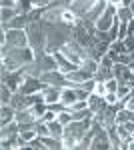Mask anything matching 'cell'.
Here are the masks:
<instances>
[{
  "instance_id": "7402d4cb",
  "label": "cell",
  "mask_w": 134,
  "mask_h": 150,
  "mask_svg": "<svg viewBox=\"0 0 134 150\" xmlns=\"http://www.w3.org/2000/svg\"><path fill=\"white\" fill-rule=\"evenodd\" d=\"M34 8L32 0H16V12L18 14H28Z\"/></svg>"
},
{
  "instance_id": "cb8c5ba5",
  "label": "cell",
  "mask_w": 134,
  "mask_h": 150,
  "mask_svg": "<svg viewBox=\"0 0 134 150\" xmlns=\"http://www.w3.org/2000/svg\"><path fill=\"white\" fill-rule=\"evenodd\" d=\"M110 50H116L120 54H128V48H126V42L124 40H114V42H110Z\"/></svg>"
},
{
  "instance_id": "83f0119b",
  "label": "cell",
  "mask_w": 134,
  "mask_h": 150,
  "mask_svg": "<svg viewBox=\"0 0 134 150\" xmlns=\"http://www.w3.org/2000/svg\"><path fill=\"white\" fill-rule=\"evenodd\" d=\"M100 66H102V68H114V60H112V58L106 54V56H102Z\"/></svg>"
},
{
  "instance_id": "7c38bea8",
  "label": "cell",
  "mask_w": 134,
  "mask_h": 150,
  "mask_svg": "<svg viewBox=\"0 0 134 150\" xmlns=\"http://www.w3.org/2000/svg\"><path fill=\"white\" fill-rule=\"evenodd\" d=\"M30 24L28 16L26 14H16L8 24H2V30H10V28H16V30H24L26 26Z\"/></svg>"
},
{
  "instance_id": "5bb4252c",
  "label": "cell",
  "mask_w": 134,
  "mask_h": 150,
  "mask_svg": "<svg viewBox=\"0 0 134 150\" xmlns=\"http://www.w3.org/2000/svg\"><path fill=\"white\" fill-rule=\"evenodd\" d=\"M78 100V96H76V90L74 88H62V96H60V102L64 104L66 108H70L72 104Z\"/></svg>"
},
{
  "instance_id": "4dcf8cb0",
  "label": "cell",
  "mask_w": 134,
  "mask_h": 150,
  "mask_svg": "<svg viewBox=\"0 0 134 150\" xmlns=\"http://www.w3.org/2000/svg\"><path fill=\"white\" fill-rule=\"evenodd\" d=\"M52 0H32V4L36 6V8H44L46 4H50Z\"/></svg>"
},
{
  "instance_id": "9a60e30c",
  "label": "cell",
  "mask_w": 134,
  "mask_h": 150,
  "mask_svg": "<svg viewBox=\"0 0 134 150\" xmlns=\"http://www.w3.org/2000/svg\"><path fill=\"white\" fill-rule=\"evenodd\" d=\"M104 128H106V132H108V138H110L112 148H120L122 138H120V134H118V126H116V124H110V126H104Z\"/></svg>"
},
{
  "instance_id": "d6986e66",
  "label": "cell",
  "mask_w": 134,
  "mask_h": 150,
  "mask_svg": "<svg viewBox=\"0 0 134 150\" xmlns=\"http://www.w3.org/2000/svg\"><path fill=\"white\" fill-rule=\"evenodd\" d=\"M44 146L50 150H60L64 148V142H62V138H54V136H44Z\"/></svg>"
},
{
  "instance_id": "44dd1931",
  "label": "cell",
  "mask_w": 134,
  "mask_h": 150,
  "mask_svg": "<svg viewBox=\"0 0 134 150\" xmlns=\"http://www.w3.org/2000/svg\"><path fill=\"white\" fill-rule=\"evenodd\" d=\"M12 94H14V92H12L10 88H8V86L2 82V84H0V102H2V106H4V104H10Z\"/></svg>"
},
{
  "instance_id": "6da1fadb",
  "label": "cell",
  "mask_w": 134,
  "mask_h": 150,
  "mask_svg": "<svg viewBox=\"0 0 134 150\" xmlns=\"http://www.w3.org/2000/svg\"><path fill=\"white\" fill-rule=\"evenodd\" d=\"M2 58H10V60H14V62L22 68V66L30 64L34 60V50L28 48V46L12 48V46H8V44H2Z\"/></svg>"
},
{
  "instance_id": "e0dca14e",
  "label": "cell",
  "mask_w": 134,
  "mask_h": 150,
  "mask_svg": "<svg viewBox=\"0 0 134 150\" xmlns=\"http://www.w3.org/2000/svg\"><path fill=\"white\" fill-rule=\"evenodd\" d=\"M110 78H114V70H112V68H102V66H98L96 74H94V80H98V82H108Z\"/></svg>"
},
{
  "instance_id": "603a6c76",
  "label": "cell",
  "mask_w": 134,
  "mask_h": 150,
  "mask_svg": "<svg viewBox=\"0 0 134 150\" xmlns=\"http://www.w3.org/2000/svg\"><path fill=\"white\" fill-rule=\"evenodd\" d=\"M0 14H2V24H8L12 18L18 14V12H16V8H2Z\"/></svg>"
},
{
  "instance_id": "5b68a950",
  "label": "cell",
  "mask_w": 134,
  "mask_h": 150,
  "mask_svg": "<svg viewBox=\"0 0 134 150\" xmlns=\"http://www.w3.org/2000/svg\"><path fill=\"white\" fill-rule=\"evenodd\" d=\"M44 86H46V82H42L40 78H38V76H26L18 92H22V94H34V92H42V90H44Z\"/></svg>"
},
{
  "instance_id": "f546056e",
  "label": "cell",
  "mask_w": 134,
  "mask_h": 150,
  "mask_svg": "<svg viewBox=\"0 0 134 150\" xmlns=\"http://www.w3.org/2000/svg\"><path fill=\"white\" fill-rule=\"evenodd\" d=\"M104 98H106V102H108V104H116L118 100H120L116 92H106V96H104Z\"/></svg>"
},
{
  "instance_id": "7a4b0ae2",
  "label": "cell",
  "mask_w": 134,
  "mask_h": 150,
  "mask_svg": "<svg viewBox=\"0 0 134 150\" xmlns=\"http://www.w3.org/2000/svg\"><path fill=\"white\" fill-rule=\"evenodd\" d=\"M24 30L28 34V46L32 50H44L46 48V32H44L42 20L40 22H30Z\"/></svg>"
},
{
  "instance_id": "e575fe53",
  "label": "cell",
  "mask_w": 134,
  "mask_h": 150,
  "mask_svg": "<svg viewBox=\"0 0 134 150\" xmlns=\"http://www.w3.org/2000/svg\"><path fill=\"white\" fill-rule=\"evenodd\" d=\"M128 66H130V70H132V72H134V60H132V62H130V64H128Z\"/></svg>"
},
{
  "instance_id": "ac0fdd59",
  "label": "cell",
  "mask_w": 134,
  "mask_h": 150,
  "mask_svg": "<svg viewBox=\"0 0 134 150\" xmlns=\"http://www.w3.org/2000/svg\"><path fill=\"white\" fill-rule=\"evenodd\" d=\"M98 66H100V62H96L94 58H90V56H86L84 60H82V64H80V68H82V70H86V72H90L92 76L96 74Z\"/></svg>"
},
{
  "instance_id": "52a82bcc",
  "label": "cell",
  "mask_w": 134,
  "mask_h": 150,
  "mask_svg": "<svg viewBox=\"0 0 134 150\" xmlns=\"http://www.w3.org/2000/svg\"><path fill=\"white\" fill-rule=\"evenodd\" d=\"M90 148H92V150L112 148L110 138H108V132H106V128H100V130L96 132V136H94V138H92V142H90Z\"/></svg>"
},
{
  "instance_id": "1f68e13d",
  "label": "cell",
  "mask_w": 134,
  "mask_h": 150,
  "mask_svg": "<svg viewBox=\"0 0 134 150\" xmlns=\"http://www.w3.org/2000/svg\"><path fill=\"white\" fill-rule=\"evenodd\" d=\"M126 108H128V110H134V96H132V94L128 96V102H126Z\"/></svg>"
},
{
  "instance_id": "836d02e7",
  "label": "cell",
  "mask_w": 134,
  "mask_h": 150,
  "mask_svg": "<svg viewBox=\"0 0 134 150\" xmlns=\"http://www.w3.org/2000/svg\"><path fill=\"white\" fill-rule=\"evenodd\" d=\"M132 2H134V0H122V4H120V6H130Z\"/></svg>"
},
{
  "instance_id": "4fadbf2b",
  "label": "cell",
  "mask_w": 134,
  "mask_h": 150,
  "mask_svg": "<svg viewBox=\"0 0 134 150\" xmlns=\"http://www.w3.org/2000/svg\"><path fill=\"white\" fill-rule=\"evenodd\" d=\"M42 94H44V102L46 104H54V102H60L62 88H58V86H48V84H46Z\"/></svg>"
},
{
  "instance_id": "f1b7e54d",
  "label": "cell",
  "mask_w": 134,
  "mask_h": 150,
  "mask_svg": "<svg viewBox=\"0 0 134 150\" xmlns=\"http://www.w3.org/2000/svg\"><path fill=\"white\" fill-rule=\"evenodd\" d=\"M56 116H58V114H56L54 110H46V112H44V116H42V118H40V122H46V124H48V122H50V120H54Z\"/></svg>"
},
{
  "instance_id": "8992f818",
  "label": "cell",
  "mask_w": 134,
  "mask_h": 150,
  "mask_svg": "<svg viewBox=\"0 0 134 150\" xmlns=\"http://www.w3.org/2000/svg\"><path fill=\"white\" fill-rule=\"evenodd\" d=\"M96 2H98V0H74V2H72L68 8L74 12L78 18H84V16L90 12V8H92Z\"/></svg>"
},
{
  "instance_id": "3957f363",
  "label": "cell",
  "mask_w": 134,
  "mask_h": 150,
  "mask_svg": "<svg viewBox=\"0 0 134 150\" xmlns=\"http://www.w3.org/2000/svg\"><path fill=\"white\" fill-rule=\"evenodd\" d=\"M24 78H26V72H24V68L20 70H14V72H4L2 74V82L10 88L12 92H18L20 90V86H22Z\"/></svg>"
},
{
  "instance_id": "ba28073f",
  "label": "cell",
  "mask_w": 134,
  "mask_h": 150,
  "mask_svg": "<svg viewBox=\"0 0 134 150\" xmlns=\"http://www.w3.org/2000/svg\"><path fill=\"white\" fill-rule=\"evenodd\" d=\"M106 106H108V102H106L104 96H98V94H94V92L88 96V108L94 114H104Z\"/></svg>"
},
{
  "instance_id": "d6a6232c",
  "label": "cell",
  "mask_w": 134,
  "mask_h": 150,
  "mask_svg": "<svg viewBox=\"0 0 134 150\" xmlns=\"http://www.w3.org/2000/svg\"><path fill=\"white\" fill-rule=\"evenodd\" d=\"M108 4H114V6H120V4H122V0H108Z\"/></svg>"
},
{
  "instance_id": "ffe728a7",
  "label": "cell",
  "mask_w": 134,
  "mask_h": 150,
  "mask_svg": "<svg viewBox=\"0 0 134 150\" xmlns=\"http://www.w3.org/2000/svg\"><path fill=\"white\" fill-rule=\"evenodd\" d=\"M116 16L120 18V22H130V20L134 18V14H132V10H130V6H118Z\"/></svg>"
},
{
  "instance_id": "d4e9b609",
  "label": "cell",
  "mask_w": 134,
  "mask_h": 150,
  "mask_svg": "<svg viewBox=\"0 0 134 150\" xmlns=\"http://www.w3.org/2000/svg\"><path fill=\"white\" fill-rule=\"evenodd\" d=\"M56 118H58V122H60V124H64V126H66V124H70V122H72V112L66 108V110L58 112V116H56Z\"/></svg>"
},
{
  "instance_id": "2e32d148",
  "label": "cell",
  "mask_w": 134,
  "mask_h": 150,
  "mask_svg": "<svg viewBox=\"0 0 134 150\" xmlns=\"http://www.w3.org/2000/svg\"><path fill=\"white\" fill-rule=\"evenodd\" d=\"M0 120H2V126H4V124H8V122H12V120H14V116H16V110H14V108H12L10 104H4V106H2V110H0Z\"/></svg>"
},
{
  "instance_id": "9c48e42d",
  "label": "cell",
  "mask_w": 134,
  "mask_h": 150,
  "mask_svg": "<svg viewBox=\"0 0 134 150\" xmlns=\"http://www.w3.org/2000/svg\"><path fill=\"white\" fill-rule=\"evenodd\" d=\"M54 54V58H56V62H58V70L62 72V74H68V72H72V70H76V68H80L78 64H74L72 60H68L60 50H56V52H52Z\"/></svg>"
},
{
  "instance_id": "484cf974",
  "label": "cell",
  "mask_w": 134,
  "mask_h": 150,
  "mask_svg": "<svg viewBox=\"0 0 134 150\" xmlns=\"http://www.w3.org/2000/svg\"><path fill=\"white\" fill-rule=\"evenodd\" d=\"M104 88H106V92H116L118 90V80L116 78H110L108 82H104Z\"/></svg>"
},
{
  "instance_id": "30bf717a",
  "label": "cell",
  "mask_w": 134,
  "mask_h": 150,
  "mask_svg": "<svg viewBox=\"0 0 134 150\" xmlns=\"http://www.w3.org/2000/svg\"><path fill=\"white\" fill-rule=\"evenodd\" d=\"M108 50H110V42H102V40H98L92 48H88V56L94 58L96 62H100L102 56L108 54Z\"/></svg>"
},
{
  "instance_id": "4316f807",
  "label": "cell",
  "mask_w": 134,
  "mask_h": 150,
  "mask_svg": "<svg viewBox=\"0 0 134 150\" xmlns=\"http://www.w3.org/2000/svg\"><path fill=\"white\" fill-rule=\"evenodd\" d=\"M116 94H118V98H126V96L130 94V86H128V84H118Z\"/></svg>"
},
{
  "instance_id": "8fae6325",
  "label": "cell",
  "mask_w": 134,
  "mask_h": 150,
  "mask_svg": "<svg viewBox=\"0 0 134 150\" xmlns=\"http://www.w3.org/2000/svg\"><path fill=\"white\" fill-rule=\"evenodd\" d=\"M106 8H108V0H98V2H96V4L90 8V12L86 14V16H84V18L96 24V20H98L102 14H104V10H106Z\"/></svg>"
},
{
  "instance_id": "277c9868",
  "label": "cell",
  "mask_w": 134,
  "mask_h": 150,
  "mask_svg": "<svg viewBox=\"0 0 134 150\" xmlns=\"http://www.w3.org/2000/svg\"><path fill=\"white\" fill-rule=\"evenodd\" d=\"M6 44L12 48L28 46V34H26V30H16V28L6 30Z\"/></svg>"
}]
</instances>
